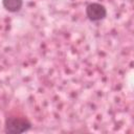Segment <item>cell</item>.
<instances>
[{
	"label": "cell",
	"mask_w": 134,
	"mask_h": 134,
	"mask_svg": "<svg viewBox=\"0 0 134 134\" xmlns=\"http://www.w3.org/2000/svg\"><path fill=\"white\" fill-rule=\"evenodd\" d=\"M30 128V122L26 119L12 117L6 120L5 131L8 133H22Z\"/></svg>",
	"instance_id": "6da1fadb"
},
{
	"label": "cell",
	"mask_w": 134,
	"mask_h": 134,
	"mask_svg": "<svg viewBox=\"0 0 134 134\" xmlns=\"http://www.w3.org/2000/svg\"><path fill=\"white\" fill-rule=\"evenodd\" d=\"M86 15L91 21H99L106 17L107 10L99 3H91L86 8Z\"/></svg>",
	"instance_id": "7a4b0ae2"
},
{
	"label": "cell",
	"mask_w": 134,
	"mask_h": 134,
	"mask_svg": "<svg viewBox=\"0 0 134 134\" xmlns=\"http://www.w3.org/2000/svg\"><path fill=\"white\" fill-rule=\"evenodd\" d=\"M3 5L9 12H17L22 7V0H3Z\"/></svg>",
	"instance_id": "3957f363"
}]
</instances>
